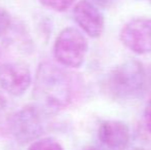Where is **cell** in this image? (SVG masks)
Wrapping results in <instances>:
<instances>
[{"label": "cell", "mask_w": 151, "mask_h": 150, "mask_svg": "<svg viewBox=\"0 0 151 150\" xmlns=\"http://www.w3.org/2000/svg\"><path fill=\"white\" fill-rule=\"evenodd\" d=\"M35 106L45 114H56L65 109L72 99V85L67 73L56 64L42 62L34 78Z\"/></svg>", "instance_id": "cell-1"}, {"label": "cell", "mask_w": 151, "mask_h": 150, "mask_svg": "<svg viewBox=\"0 0 151 150\" xmlns=\"http://www.w3.org/2000/svg\"><path fill=\"white\" fill-rule=\"evenodd\" d=\"M105 88L111 98L133 100L141 98L146 90V72L138 60H127L110 71Z\"/></svg>", "instance_id": "cell-2"}, {"label": "cell", "mask_w": 151, "mask_h": 150, "mask_svg": "<svg viewBox=\"0 0 151 150\" xmlns=\"http://www.w3.org/2000/svg\"><path fill=\"white\" fill-rule=\"evenodd\" d=\"M88 42L86 35L77 28L67 27L55 40L54 56L64 67L79 68L86 60Z\"/></svg>", "instance_id": "cell-3"}, {"label": "cell", "mask_w": 151, "mask_h": 150, "mask_svg": "<svg viewBox=\"0 0 151 150\" xmlns=\"http://www.w3.org/2000/svg\"><path fill=\"white\" fill-rule=\"evenodd\" d=\"M41 111L34 105L23 107L12 119V133L18 143L24 145L40 138L43 133Z\"/></svg>", "instance_id": "cell-4"}, {"label": "cell", "mask_w": 151, "mask_h": 150, "mask_svg": "<svg viewBox=\"0 0 151 150\" xmlns=\"http://www.w3.org/2000/svg\"><path fill=\"white\" fill-rule=\"evenodd\" d=\"M119 39L134 54H151V19L145 17L132 19L122 27Z\"/></svg>", "instance_id": "cell-5"}, {"label": "cell", "mask_w": 151, "mask_h": 150, "mask_svg": "<svg viewBox=\"0 0 151 150\" xmlns=\"http://www.w3.org/2000/svg\"><path fill=\"white\" fill-rule=\"evenodd\" d=\"M31 83V70L25 63L10 62L0 66V86L10 96H23Z\"/></svg>", "instance_id": "cell-6"}, {"label": "cell", "mask_w": 151, "mask_h": 150, "mask_svg": "<svg viewBox=\"0 0 151 150\" xmlns=\"http://www.w3.org/2000/svg\"><path fill=\"white\" fill-rule=\"evenodd\" d=\"M72 14L82 33L91 38L102 36L105 29V19L100 8L88 0H80L74 5Z\"/></svg>", "instance_id": "cell-7"}, {"label": "cell", "mask_w": 151, "mask_h": 150, "mask_svg": "<svg viewBox=\"0 0 151 150\" xmlns=\"http://www.w3.org/2000/svg\"><path fill=\"white\" fill-rule=\"evenodd\" d=\"M98 138L108 150H124L131 141L129 126L121 120H105L98 128Z\"/></svg>", "instance_id": "cell-8"}, {"label": "cell", "mask_w": 151, "mask_h": 150, "mask_svg": "<svg viewBox=\"0 0 151 150\" xmlns=\"http://www.w3.org/2000/svg\"><path fill=\"white\" fill-rule=\"evenodd\" d=\"M28 150H64V148L52 138H39L31 143Z\"/></svg>", "instance_id": "cell-9"}, {"label": "cell", "mask_w": 151, "mask_h": 150, "mask_svg": "<svg viewBox=\"0 0 151 150\" xmlns=\"http://www.w3.org/2000/svg\"><path fill=\"white\" fill-rule=\"evenodd\" d=\"M40 3L45 7L52 9L55 11L62 12L69 9L75 0H39Z\"/></svg>", "instance_id": "cell-10"}, {"label": "cell", "mask_w": 151, "mask_h": 150, "mask_svg": "<svg viewBox=\"0 0 151 150\" xmlns=\"http://www.w3.org/2000/svg\"><path fill=\"white\" fill-rule=\"evenodd\" d=\"M12 25L10 14L4 8L0 7V35L6 34Z\"/></svg>", "instance_id": "cell-11"}, {"label": "cell", "mask_w": 151, "mask_h": 150, "mask_svg": "<svg viewBox=\"0 0 151 150\" xmlns=\"http://www.w3.org/2000/svg\"><path fill=\"white\" fill-rule=\"evenodd\" d=\"M144 124H145L147 131L151 134V100H149L147 102L144 109Z\"/></svg>", "instance_id": "cell-12"}, {"label": "cell", "mask_w": 151, "mask_h": 150, "mask_svg": "<svg viewBox=\"0 0 151 150\" xmlns=\"http://www.w3.org/2000/svg\"><path fill=\"white\" fill-rule=\"evenodd\" d=\"M88 1L93 4L95 6H97L100 9H106L113 4L114 0H88Z\"/></svg>", "instance_id": "cell-13"}, {"label": "cell", "mask_w": 151, "mask_h": 150, "mask_svg": "<svg viewBox=\"0 0 151 150\" xmlns=\"http://www.w3.org/2000/svg\"><path fill=\"white\" fill-rule=\"evenodd\" d=\"M83 150H98V149L95 148V147H86V148H84Z\"/></svg>", "instance_id": "cell-14"}, {"label": "cell", "mask_w": 151, "mask_h": 150, "mask_svg": "<svg viewBox=\"0 0 151 150\" xmlns=\"http://www.w3.org/2000/svg\"><path fill=\"white\" fill-rule=\"evenodd\" d=\"M134 150H151V149H148V148H143V147H139V148H135Z\"/></svg>", "instance_id": "cell-15"}, {"label": "cell", "mask_w": 151, "mask_h": 150, "mask_svg": "<svg viewBox=\"0 0 151 150\" xmlns=\"http://www.w3.org/2000/svg\"><path fill=\"white\" fill-rule=\"evenodd\" d=\"M0 57H1V50H0Z\"/></svg>", "instance_id": "cell-16"}, {"label": "cell", "mask_w": 151, "mask_h": 150, "mask_svg": "<svg viewBox=\"0 0 151 150\" xmlns=\"http://www.w3.org/2000/svg\"><path fill=\"white\" fill-rule=\"evenodd\" d=\"M150 2H151V0H150Z\"/></svg>", "instance_id": "cell-17"}]
</instances>
